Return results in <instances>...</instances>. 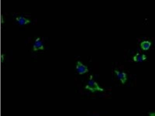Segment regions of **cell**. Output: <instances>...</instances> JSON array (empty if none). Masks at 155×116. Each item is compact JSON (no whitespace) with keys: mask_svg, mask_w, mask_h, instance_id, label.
<instances>
[{"mask_svg":"<svg viewBox=\"0 0 155 116\" xmlns=\"http://www.w3.org/2000/svg\"><path fill=\"white\" fill-rule=\"evenodd\" d=\"M85 89H88L92 93L104 91V89L100 87L97 82L93 79L92 76H90V78L89 79L88 84L85 86Z\"/></svg>","mask_w":155,"mask_h":116,"instance_id":"cell-1","label":"cell"},{"mask_svg":"<svg viewBox=\"0 0 155 116\" xmlns=\"http://www.w3.org/2000/svg\"><path fill=\"white\" fill-rule=\"evenodd\" d=\"M76 68L77 71L80 74H85L88 72V67L80 61H78L77 62Z\"/></svg>","mask_w":155,"mask_h":116,"instance_id":"cell-2","label":"cell"},{"mask_svg":"<svg viewBox=\"0 0 155 116\" xmlns=\"http://www.w3.org/2000/svg\"><path fill=\"white\" fill-rule=\"evenodd\" d=\"M44 48V43L40 37H38L35 39L33 45V50L34 51H37L39 50H43Z\"/></svg>","mask_w":155,"mask_h":116,"instance_id":"cell-3","label":"cell"},{"mask_svg":"<svg viewBox=\"0 0 155 116\" xmlns=\"http://www.w3.org/2000/svg\"><path fill=\"white\" fill-rule=\"evenodd\" d=\"M115 74H116V76L120 81L121 83L122 84H124L127 80V76L126 73L117 70H115Z\"/></svg>","mask_w":155,"mask_h":116,"instance_id":"cell-4","label":"cell"},{"mask_svg":"<svg viewBox=\"0 0 155 116\" xmlns=\"http://www.w3.org/2000/svg\"><path fill=\"white\" fill-rule=\"evenodd\" d=\"M16 19L21 25H24L31 22V20L23 16H17L16 17Z\"/></svg>","mask_w":155,"mask_h":116,"instance_id":"cell-5","label":"cell"},{"mask_svg":"<svg viewBox=\"0 0 155 116\" xmlns=\"http://www.w3.org/2000/svg\"><path fill=\"white\" fill-rule=\"evenodd\" d=\"M146 59V56L145 55L140 54V53H137L133 57L134 61L136 62H142Z\"/></svg>","mask_w":155,"mask_h":116,"instance_id":"cell-6","label":"cell"},{"mask_svg":"<svg viewBox=\"0 0 155 116\" xmlns=\"http://www.w3.org/2000/svg\"><path fill=\"white\" fill-rule=\"evenodd\" d=\"M151 43L149 41H144L140 44L141 48L144 50H147L149 49Z\"/></svg>","mask_w":155,"mask_h":116,"instance_id":"cell-7","label":"cell"},{"mask_svg":"<svg viewBox=\"0 0 155 116\" xmlns=\"http://www.w3.org/2000/svg\"><path fill=\"white\" fill-rule=\"evenodd\" d=\"M149 116H155V112H149Z\"/></svg>","mask_w":155,"mask_h":116,"instance_id":"cell-8","label":"cell"}]
</instances>
